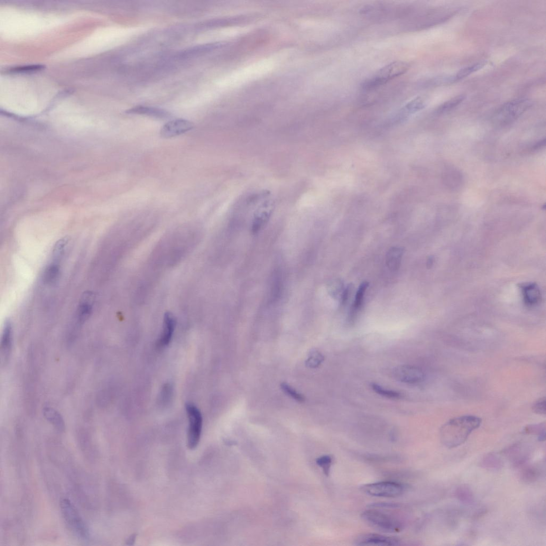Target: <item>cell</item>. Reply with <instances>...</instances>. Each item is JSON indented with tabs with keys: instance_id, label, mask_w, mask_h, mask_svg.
<instances>
[{
	"instance_id": "30",
	"label": "cell",
	"mask_w": 546,
	"mask_h": 546,
	"mask_svg": "<svg viewBox=\"0 0 546 546\" xmlns=\"http://www.w3.org/2000/svg\"><path fill=\"white\" fill-rule=\"evenodd\" d=\"M70 240L69 237H65L60 239L55 244L53 250V256L54 258L59 259L63 256Z\"/></svg>"
},
{
	"instance_id": "37",
	"label": "cell",
	"mask_w": 546,
	"mask_h": 546,
	"mask_svg": "<svg viewBox=\"0 0 546 546\" xmlns=\"http://www.w3.org/2000/svg\"><path fill=\"white\" fill-rule=\"evenodd\" d=\"M43 68L42 66H27L26 67L18 68L12 70L14 72H23L29 71L31 70H38Z\"/></svg>"
},
{
	"instance_id": "36",
	"label": "cell",
	"mask_w": 546,
	"mask_h": 546,
	"mask_svg": "<svg viewBox=\"0 0 546 546\" xmlns=\"http://www.w3.org/2000/svg\"><path fill=\"white\" fill-rule=\"evenodd\" d=\"M534 412L539 414H545V398L540 399L533 406Z\"/></svg>"
},
{
	"instance_id": "21",
	"label": "cell",
	"mask_w": 546,
	"mask_h": 546,
	"mask_svg": "<svg viewBox=\"0 0 546 546\" xmlns=\"http://www.w3.org/2000/svg\"><path fill=\"white\" fill-rule=\"evenodd\" d=\"M404 249L402 248H392L388 252L386 257V263L390 270L395 271L399 269Z\"/></svg>"
},
{
	"instance_id": "11",
	"label": "cell",
	"mask_w": 546,
	"mask_h": 546,
	"mask_svg": "<svg viewBox=\"0 0 546 546\" xmlns=\"http://www.w3.org/2000/svg\"><path fill=\"white\" fill-rule=\"evenodd\" d=\"M273 208V202L267 201L258 209L254 215L252 225L253 234H257L264 228L271 217Z\"/></svg>"
},
{
	"instance_id": "22",
	"label": "cell",
	"mask_w": 546,
	"mask_h": 546,
	"mask_svg": "<svg viewBox=\"0 0 546 546\" xmlns=\"http://www.w3.org/2000/svg\"><path fill=\"white\" fill-rule=\"evenodd\" d=\"M60 270L57 264H52L45 268L43 274V281L48 285H52L59 280Z\"/></svg>"
},
{
	"instance_id": "12",
	"label": "cell",
	"mask_w": 546,
	"mask_h": 546,
	"mask_svg": "<svg viewBox=\"0 0 546 546\" xmlns=\"http://www.w3.org/2000/svg\"><path fill=\"white\" fill-rule=\"evenodd\" d=\"M503 453L516 467H523L529 459L526 450L520 444H514L505 449Z\"/></svg>"
},
{
	"instance_id": "24",
	"label": "cell",
	"mask_w": 546,
	"mask_h": 546,
	"mask_svg": "<svg viewBox=\"0 0 546 546\" xmlns=\"http://www.w3.org/2000/svg\"><path fill=\"white\" fill-rule=\"evenodd\" d=\"M482 465L486 469L499 470L503 467L504 463L501 458L494 453H490L483 458Z\"/></svg>"
},
{
	"instance_id": "1",
	"label": "cell",
	"mask_w": 546,
	"mask_h": 546,
	"mask_svg": "<svg viewBox=\"0 0 546 546\" xmlns=\"http://www.w3.org/2000/svg\"><path fill=\"white\" fill-rule=\"evenodd\" d=\"M482 420L475 415H464L450 420L440 431L442 443L449 449L455 448L464 443Z\"/></svg>"
},
{
	"instance_id": "23",
	"label": "cell",
	"mask_w": 546,
	"mask_h": 546,
	"mask_svg": "<svg viewBox=\"0 0 546 546\" xmlns=\"http://www.w3.org/2000/svg\"><path fill=\"white\" fill-rule=\"evenodd\" d=\"M523 291L526 304L533 305L538 302L540 294L537 286L534 284H529L524 286Z\"/></svg>"
},
{
	"instance_id": "33",
	"label": "cell",
	"mask_w": 546,
	"mask_h": 546,
	"mask_svg": "<svg viewBox=\"0 0 546 546\" xmlns=\"http://www.w3.org/2000/svg\"><path fill=\"white\" fill-rule=\"evenodd\" d=\"M317 462L318 464L322 468L324 473L326 475H329L332 463V458L329 456H323L318 460Z\"/></svg>"
},
{
	"instance_id": "3",
	"label": "cell",
	"mask_w": 546,
	"mask_h": 546,
	"mask_svg": "<svg viewBox=\"0 0 546 546\" xmlns=\"http://www.w3.org/2000/svg\"><path fill=\"white\" fill-rule=\"evenodd\" d=\"M361 518L366 524L380 532L395 533L403 529V524L397 518L378 510L366 511Z\"/></svg>"
},
{
	"instance_id": "38",
	"label": "cell",
	"mask_w": 546,
	"mask_h": 546,
	"mask_svg": "<svg viewBox=\"0 0 546 546\" xmlns=\"http://www.w3.org/2000/svg\"><path fill=\"white\" fill-rule=\"evenodd\" d=\"M399 506L396 504L392 503H377L372 505L374 508H395Z\"/></svg>"
},
{
	"instance_id": "9",
	"label": "cell",
	"mask_w": 546,
	"mask_h": 546,
	"mask_svg": "<svg viewBox=\"0 0 546 546\" xmlns=\"http://www.w3.org/2000/svg\"><path fill=\"white\" fill-rule=\"evenodd\" d=\"M400 539L376 533H365L357 536L354 542L357 545H398L401 543Z\"/></svg>"
},
{
	"instance_id": "27",
	"label": "cell",
	"mask_w": 546,
	"mask_h": 546,
	"mask_svg": "<svg viewBox=\"0 0 546 546\" xmlns=\"http://www.w3.org/2000/svg\"><path fill=\"white\" fill-rule=\"evenodd\" d=\"M540 470L534 466H527L522 470L521 478L524 482L531 483L536 482L540 477Z\"/></svg>"
},
{
	"instance_id": "17",
	"label": "cell",
	"mask_w": 546,
	"mask_h": 546,
	"mask_svg": "<svg viewBox=\"0 0 546 546\" xmlns=\"http://www.w3.org/2000/svg\"><path fill=\"white\" fill-rule=\"evenodd\" d=\"M175 327V320L172 315L170 313L165 314L161 336L158 341V345L160 347H165L170 343Z\"/></svg>"
},
{
	"instance_id": "6",
	"label": "cell",
	"mask_w": 546,
	"mask_h": 546,
	"mask_svg": "<svg viewBox=\"0 0 546 546\" xmlns=\"http://www.w3.org/2000/svg\"><path fill=\"white\" fill-rule=\"evenodd\" d=\"M360 489L370 496L391 498L400 497L404 494L406 491V487L400 483L383 481L364 485Z\"/></svg>"
},
{
	"instance_id": "18",
	"label": "cell",
	"mask_w": 546,
	"mask_h": 546,
	"mask_svg": "<svg viewBox=\"0 0 546 546\" xmlns=\"http://www.w3.org/2000/svg\"><path fill=\"white\" fill-rule=\"evenodd\" d=\"M425 105V101L421 97L414 98L401 108L396 117L397 119H403L407 116L419 112L424 108Z\"/></svg>"
},
{
	"instance_id": "29",
	"label": "cell",
	"mask_w": 546,
	"mask_h": 546,
	"mask_svg": "<svg viewBox=\"0 0 546 546\" xmlns=\"http://www.w3.org/2000/svg\"><path fill=\"white\" fill-rule=\"evenodd\" d=\"M373 390L377 394L390 399H400L402 397V394L398 392L388 390L387 388L376 383H373L371 385Z\"/></svg>"
},
{
	"instance_id": "2",
	"label": "cell",
	"mask_w": 546,
	"mask_h": 546,
	"mask_svg": "<svg viewBox=\"0 0 546 546\" xmlns=\"http://www.w3.org/2000/svg\"><path fill=\"white\" fill-rule=\"evenodd\" d=\"M410 64L403 61L393 62L378 71L375 75L365 80L361 85L366 90H371L384 85L388 82L399 77L410 69Z\"/></svg>"
},
{
	"instance_id": "19",
	"label": "cell",
	"mask_w": 546,
	"mask_h": 546,
	"mask_svg": "<svg viewBox=\"0 0 546 546\" xmlns=\"http://www.w3.org/2000/svg\"><path fill=\"white\" fill-rule=\"evenodd\" d=\"M44 417L53 427L59 432H63L66 430V424L60 414L50 407H45L43 410Z\"/></svg>"
},
{
	"instance_id": "16",
	"label": "cell",
	"mask_w": 546,
	"mask_h": 546,
	"mask_svg": "<svg viewBox=\"0 0 546 546\" xmlns=\"http://www.w3.org/2000/svg\"><path fill=\"white\" fill-rule=\"evenodd\" d=\"M221 45V43L215 42L194 46L180 52L178 57L182 59L193 58L217 49L220 48Z\"/></svg>"
},
{
	"instance_id": "14",
	"label": "cell",
	"mask_w": 546,
	"mask_h": 546,
	"mask_svg": "<svg viewBox=\"0 0 546 546\" xmlns=\"http://www.w3.org/2000/svg\"><path fill=\"white\" fill-rule=\"evenodd\" d=\"M129 114L142 115L156 118L166 119L171 117V114L164 109L151 106L138 105L126 111Z\"/></svg>"
},
{
	"instance_id": "35",
	"label": "cell",
	"mask_w": 546,
	"mask_h": 546,
	"mask_svg": "<svg viewBox=\"0 0 546 546\" xmlns=\"http://www.w3.org/2000/svg\"><path fill=\"white\" fill-rule=\"evenodd\" d=\"M325 357L319 351H314L309 360V366L311 368H317L323 362Z\"/></svg>"
},
{
	"instance_id": "10",
	"label": "cell",
	"mask_w": 546,
	"mask_h": 546,
	"mask_svg": "<svg viewBox=\"0 0 546 546\" xmlns=\"http://www.w3.org/2000/svg\"><path fill=\"white\" fill-rule=\"evenodd\" d=\"M194 124L185 119H175L165 124L161 128L160 136L163 138H171L186 133L192 130Z\"/></svg>"
},
{
	"instance_id": "5",
	"label": "cell",
	"mask_w": 546,
	"mask_h": 546,
	"mask_svg": "<svg viewBox=\"0 0 546 546\" xmlns=\"http://www.w3.org/2000/svg\"><path fill=\"white\" fill-rule=\"evenodd\" d=\"M531 106L530 100L515 99L505 104L499 108L495 115L496 121L500 125H506L515 121Z\"/></svg>"
},
{
	"instance_id": "15",
	"label": "cell",
	"mask_w": 546,
	"mask_h": 546,
	"mask_svg": "<svg viewBox=\"0 0 546 546\" xmlns=\"http://www.w3.org/2000/svg\"><path fill=\"white\" fill-rule=\"evenodd\" d=\"M94 299L95 295L91 292L87 291L82 295L78 310V318L80 323H84L91 316Z\"/></svg>"
},
{
	"instance_id": "34",
	"label": "cell",
	"mask_w": 546,
	"mask_h": 546,
	"mask_svg": "<svg viewBox=\"0 0 546 546\" xmlns=\"http://www.w3.org/2000/svg\"><path fill=\"white\" fill-rule=\"evenodd\" d=\"M281 387H282V390H283V391L285 393V394H288V395H289L290 397L293 398V399H294L295 400L297 401L298 402H303L304 401V397L301 395L298 394L295 390H294L293 389V388L292 387H291L290 386L287 385L286 384L283 383V384H282L281 385Z\"/></svg>"
},
{
	"instance_id": "32",
	"label": "cell",
	"mask_w": 546,
	"mask_h": 546,
	"mask_svg": "<svg viewBox=\"0 0 546 546\" xmlns=\"http://www.w3.org/2000/svg\"><path fill=\"white\" fill-rule=\"evenodd\" d=\"M524 432L527 434L539 435V438H544L545 436V424H533L528 426L524 430Z\"/></svg>"
},
{
	"instance_id": "31",
	"label": "cell",
	"mask_w": 546,
	"mask_h": 546,
	"mask_svg": "<svg viewBox=\"0 0 546 546\" xmlns=\"http://www.w3.org/2000/svg\"><path fill=\"white\" fill-rule=\"evenodd\" d=\"M344 284L340 280H335L331 282L329 285V291L332 297L337 299L340 298L342 292L344 291Z\"/></svg>"
},
{
	"instance_id": "4",
	"label": "cell",
	"mask_w": 546,
	"mask_h": 546,
	"mask_svg": "<svg viewBox=\"0 0 546 546\" xmlns=\"http://www.w3.org/2000/svg\"><path fill=\"white\" fill-rule=\"evenodd\" d=\"M62 515L69 528L78 538L86 540L89 532L87 525L75 505L68 498H63L60 503Z\"/></svg>"
},
{
	"instance_id": "39",
	"label": "cell",
	"mask_w": 546,
	"mask_h": 546,
	"mask_svg": "<svg viewBox=\"0 0 546 546\" xmlns=\"http://www.w3.org/2000/svg\"><path fill=\"white\" fill-rule=\"evenodd\" d=\"M135 538H136V535H132L131 536V537L129 538V539L127 540V544H128V545H132L133 542L134 543L135 542Z\"/></svg>"
},
{
	"instance_id": "20",
	"label": "cell",
	"mask_w": 546,
	"mask_h": 546,
	"mask_svg": "<svg viewBox=\"0 0 546 546\" xmlns=\"http://www.w3.org/2000/svg\"><path fill=\"white\" fill-rule=\"evenodd\" d=\"M369 283L365 282L360 285L355 295V300L350 311L349 321L352 322L355 318L357 313L362 306L365 295L368 288Z\"/></svg>"
},
{
	"instance_id": "13",
	"label": "cell",
	"mask_w": 546,
	"mask_h": 546,
	"mask_svg": "<svg viewBox=\"0 0 546 546\" xmlns=\"http://www.w3.org/2000/svg\"><path fill=\"white\" fill-rule=\"evenodd\" d=\"M13 327L10 320L5 323L1 341V355L2 361L5 363L10 357L13 347Z\"/></svg>"
},
{
	"instance_id": "25",
	"label": "cell",
	"mask_w": 546,
	"mask_h": 546,
	"mask_svg": "<svg viewBox=\"0 0 546 546\" xmlns=\"http://www.w3.org/2000/svg\"><path fill=\"white\" fill-rule=\"evenodd\" d=\"M487 63L485 61L480 62L460 70L455 76L451 78L452 82L458 81L466 78L470 75L471 74L483 68L486 66Z\"/></svg>"
},
{
	"instance_id": "28",
	"label": "cell",
	"mask_w": 546,
	"mask_h": 546,
	"mask_svg": "<svg viewBox=\"0 0 546 546\" xmlns=\"http://www.w3.org/2000/svg\"><path fill=\"white\" fill-rule=\"evenodd\" d=\"M465 98L466 96L463 95L453 98L439 106L437 112L439 114L447 113L461 104Z\"/></svg>"
},
{
	"instance_id": "8",
	"label": "cell",
	"mask_w": 546,
	"mask_h": 546,
	"mask_svg": "<svg viewBox=\"0 0 546 546\" xmlns=\"http://www.w3.org/2000/svg\"><path fill=\"white\" fill-rule=\"evenodd\" d=\"M392 374L398 382L408 384H419L424 379L423 370L418 367L411 365L398 366L393 369Z\"/></svg>"
},
{
	"instance_id": "26",
	"label": "cell",
	"mask_w": 546,
	"mask_h": 546,
	"mask_svg": "<svg viewBox=\"0 0 546 546\" xmlns=\"http://www.w3.org/2000/svg\"><path fill=\"white\" fill-rule=\"evenodd\" d=\"M455 496L459 501L466 504H471L474 501V494L468 487H458L455 490Z\"/></svg>"
},
{
	"instance_id": "7",
	"label": "cell",
	"mask_w": 546,
	"mask_h": 546,
	"mask_svg": "<svg viewBox=\"0 0 546 546\" xmlns=\"http://www.w3.org/2000/svg\"><path fill=\"white\" fill-rule=\"evenodd\" d=\"M186 410L189 421L188 446L190 450H194L197 448L201 438L202 416L197 407L192 403L187 404Z\"/></svg>"
}]
</instances>
